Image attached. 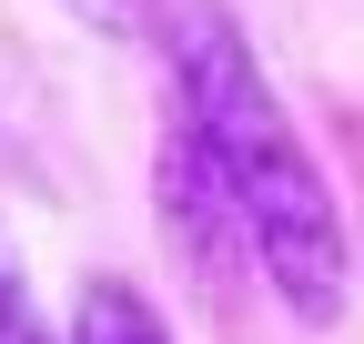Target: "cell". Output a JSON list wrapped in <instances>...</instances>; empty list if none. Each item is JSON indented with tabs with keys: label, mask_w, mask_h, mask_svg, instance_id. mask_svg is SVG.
<instances>
[{
	"label": "cell",
	"mask_w": 364,
	"mask_h": 344,
	"mask_svg": "<svg viewBox=\"0 0 364 344\" xmlns=\"http://www.w3.org/2000/svg\"><path fill=\"white\" fill-rule=\"evenodd\" d=\"M162 61H172V132L193 142V162L223 183L233 233L263 264L273 304H284L294 324H334L344 294H354V243H344L324 162H314V142L294 132L284 92L263 81L253 41L233 31L223 0H172Z\"/></svg>",
	"instance_id": "obj_1"
},
{
	"label": "cell",
	"mask_w": 364,
	"mask_h": 344,
	"mask_svg": "<svg viewBox=\"0 0 364 344\" xmlns=\"http://www.w3.org/2000/svg\"><path fill=\"white\" fill-rule=\"evenodd\" d=\"M71 344H172V324H162V304L142 284H122V274H102V284H81V304H71V324H61Z\"/></svg>",
	"instance_id": "obj_2"
},
{
	"label": "cell",
	"mask_w": 364,
	"mask_h": 344,
	"mask_svg": "<svg viewBox=\"0 0 364 344\" xmlns=\"http://www.w3.org/2000/svg\"><path fill=\"white\" fill-rule=\"evenodd\" d=\"M0 344H71V334H51V314L31 304V284H21V264H11V243H0Z\"/></svg>",
	"instance_id": "obj_3"
},
{
	"label": "cell",
	"mask_w": 364,
	"mask_h": 344,
	"mask_svg": "<svg viewBox=\"0 0 364 344\" xmlns=\"http://www.w3.org/2000/svg\"><path fill=\"white\" fill-rule=\"evenodd\" d=\"M71 11H81L91 31H142V11H152V0H71Z\"/></svg>",
	"instance_id": "obj_4"
}]
</instances>
